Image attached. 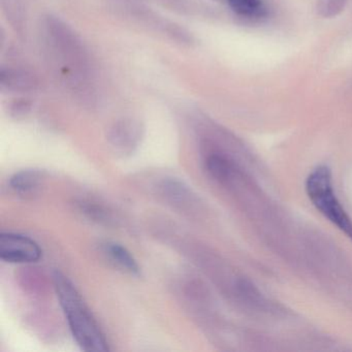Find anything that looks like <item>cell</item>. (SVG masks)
<instances>
[{
	"mask_svg": "<svg viewBox=\"0 0 352 352\" xmlns=\"http://www.w3.org/2000/svg\"><path fill=\"white\" fill-rule=\"evenodd\" d=\"M44 173L36 168L19 170L10 178V188L21 197L34 195L42 186Z\"/></svg>",
	"mask_w": 352,
	"mask_h": 352,
	"instance_id": "obj_9",
	"label": "cell"
},
{
	"mask_svg": "<svg viewBox=\"0 0 352 352\" xmlns=\"http://www.w3.org/2000/svg\"><path fill=\"white\" fill-rule=\"evenodd\" d=\"M42 255L40 245L30 236L13 232L0 234V258L6 263H36Z\"/></svg>",
	"mask_w": 352,
	"mask_h": 352,
	"instance_id": "obj_4",
	"label": "cell"
},
{
	"mask_svg": "<svg viewBox=\"0 0 352 352\" xmlns=\"http://www.w3.org/2000/svg\"><path fill=\"white\" fill-rule=\"evenodd\" d=\"M51 47L65 65V78L74 92L83 98L94 96L90 87L89 55L81 38L58 18L49 16L45 21Z\"/></svg>",
	"mask_w": 352,
	"mask_h": 352,
	"instance_id": "obj_2",
	"label": "cell"
},
{
	"mask_svg": "<svg viewBox=\"0 0 352 352\" xmlns=\"http://www.w3.org/2000/svg\"><path fill=\"white\" fill-rule=\"evenodd\" d=\"M102 251L115 267H119L125 273L133 276H140L141 274V267L137 259L122 244L113 242V241H107L102 244Z\"/></svg>",
	"mask_w": 352,
	"mask_h": 352,
	"instance_id": "obj_8",
	"label": "cell"
},
{
	"mask_svg": "<svg viewBox=\"0 0 352 352\" xmlns=\"http://www.w3.org/2000/svg\"><path fill=\"white\" fill-rule=\"evenodd\" d=\"M53 282L59 304L78 345L85 351H109L106 336L73 282L58 271L54 272Z\"/></svg>",
	"mask_w": 352,
	"mask_h": 352,
	"instance_id": "obj_1",
	"label": "cell"
},
{
	"mask_svg": "<svg viewBox=\"0 0 352 352\" xmlns=\"http://www.w3.org/2000/svg\"><path fill=\"white\" fill-rule=\"evenodd\" d=\"M144 129L139 121L131 118L116 121L108 131V141L116 153L131 155L143 139Z\"/></svg>",
	"mask_w": 352,
	"mask_h": 352,
	"instance_id": "obj_5",
	"label": "cell"
},
{
	"mask_svg": "<svg viewBox=\"0 0 352 352\" xmlns=\"http://www.w3.org/2000/svg\"><path fill=\"white\" fill-rule=\"evenodd\" d=\"M158 190L166 201L182 209L189 208L195 204V193L180 179L173 177L162 179L158 184Z\"/></svg>",
	"mask_w": 352,
	"mask_h": 352,
	"instance_id": "obj_7",
	"label": "cell"
},
{
	"mask_svg": "<svg viewBox=\"0 0 352 352\" xmlns=\"http://www.w3.org/2000/svg\"><path fill=\"white\" fill-rule=\"evenodd\" d=\"M32 110V102L28 100H18L11 107L12 114L15 117L25 116Z\"/></svg>",
	"mask_w": 352,
	"mask_h": 352,
	"instance_id": "obj_14",
	"label": "cell"
},
{
	"mask_svg": "<svg viewBox=\"0 0 352 352\" xmlns=\"http://www.w3.org/2000/svg\"><path fill=\"white\" fill-rule=\"evenodd\" d=\"M306 191L313 206L352 241V219L336 197L329 166H318L309 175Z\"/></svg>",
	"mask_w": 352,
	"mask_h": 352,
	"instance_id": "obj_3",
	"label": "cell"
},
{
	"mask_svg": "<svg viewBox=\"0 0 352 352\" xmlns=\"http://www.w3.org/2000/svg\"><path fill=\"white\" fill-rule=\"evenodd\" d=\"M346 3H347V0H318L317 11L322 17H333L343 11Z\"/></svg>",
	"mask_w": 352,
	"mask_h": 352,
	"instance_id": "obj_13",
	"label": "cell"
},
{
	"mask_svg": "<svg viewBox=\"0 0 352 352\" xmlns=\"http://www.w3.org/2000/svg\"><path fill=\"white\" fill-rule=\"evenodd\" d=\"M206 168L215 180L224 182L232 174V166L230 160L219 154H210L206 160Z\"/></svg>",
	"mask_w": 352,
	"mask_h": 352,
	"instance_id": "obj_11",
	"label": "cell"
},
{
	"mask_svg": "<svg viewBox=\"0 0 352 352\" xmlns=\"http://www.w3.org/2000/svg\"><path fill=\"white\" fill-rule=\"evenodd\" d=\"M230 9L244 17H258L265 13L263 0H228Z\"/></svg>",
	"mask_w": 352,
	"mask_h": 352,
	"instance_id": "obj_12",
	"label": "cell"
},
{
	"mask_svg": "<svg viewBox=\"0 0 352 352\" xmlns=\"http://www.w3.org/2000/svg\"><path fill=\"white\" fill-rule=\"evenodd\" d=\"M76 206L82 215L96 223L111 226L114 221L112 213L100 203L90 201V199H80Z\"/></svg>",
	"mask_w": 352,
	"mask_h": 352,
	"instance_id": "obj_10",
	"label": "cell"
},
{
	"mask_svg": "<svg viewBox=\"0 0 352 352\" xmlns=\"http://www.w3.org/2000/svg\"><path fill=\"white\" fill-rule=\"evenodd\" d=\"M0 85L8 91L28 94L36 90L38 81L34 74L26 69L3 67L0 71Z\"/></svg>",
	"mask_w": 352,
	"mask_h": 352,
	"instance_id": "obj_6",
	"label": "cell"
}]
</instances>
